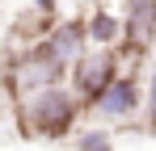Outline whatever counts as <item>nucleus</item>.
<instances>
[{
  "mask_svg": "<svg viewBox=\"0 0 156 151\" xmlns=\"http://www.w3.org/2000/svg\"><path fill=\"white\" fill-rule=\"evenodd\" d=\"M47 42H51V46L59 50L68 63H72V59H80V55H84V42H89V21H63L59 29H51V34H47Z\"/></svg>",
  "mask_w": 156,
  "mask_h": 151,
  "instance_id": "obj_6",
  "label": "nucleus"
},
{
  "mask_svg": "<svg viewBox=\"0 0 156 151\" xmlns=\"http://www.w3.org/2000/svg\"><path fill=\"white\" fill-rule=\"evenodd\" d=\"M93 109H97L101 118H131V113L139 109V88H135V80H131V76H122V80L114 76L110 88L93 101Z\"/></svg>",
  "mask_w": 156,
  "mask_h": 151,
  "instance_id": "obj_5",
  "label": "nucleus"
},
{
  "mask_svg": "<svg viewBox=\"0 0 156 151\" xmlns=\"http://www.w3.org/2000/svg\"><path fill=\"white\" fill-rule=\"evenodd\" d=\"M76 109H80V92H68V88H38L26 105V126L38 134V139H59L68 134L72 122H76Z\"/></svg>",
  "mask_w": 156,
  "mask_h": 151,
  "instance_id": "obj_1",
  "label": "nucleus"
},
{
  "mask_svg": "<svg viewBox=\"0 0 156 151\" xmlns=\"http://www.w3.org/2000/svg\"><path fill=\"white\" fill-rule=\"evenodd\" d=\"M55 4H59V0H34V8H38V13H55Z\"/></svg>",
  "mask_w": 156,
  "mask_h": 151,
  "instance_id": "obj_10",
  "label": "nucleus"
},
{
  "mask_svg": "<svg viewBox=\"0 0 156 151\" xmlns=\"http://www.w3.org/2000/svg\"><path fill=\"white\" fill-rule=\"evenodd\" d=\"M118 76V55L110 46H97V50H84L80 59H72V84H76L80 101H93L110 88V80Z\"/></svg>",
  "mask_w": 156,
  "mask_h": 151,
  "instance_id": "obj_3",
  "label": "nucleus"
},
{
  "mask_svg": "<svg viewBox=\"0 0 156 151\" xmlns=\"http://www.w3.org/2000/svg\"><path fill=\"white\" fill-rule=\"evenodd\" d=\"M89 38H93L97 46H110V42L118 38V17H110V13H93V17H89Z\"/></svg>",
  "mask_w": 156,
  "mask_h": 151,
  "instance_id": "obj_7",
  "label": "nucleus"
},
{
  "mask_svg": "<svg viewBox=\"0 0 156 151\" xmlns=\"http://www.w3.org/2000/svg\"><path fill=\"white\" fill-rule=\"evenodd\" d=\"M63 67H68V59H63V55H59V50L42 38L34 50H26V55L13 63V72H9V88H13L17 97H34L38 88L59 84Z\"/></svg>",
  "mask_w": 156,
  "mask_h": 151,
  "instance_id": "obj_2",
  "label": "nucleus"
},
{
  "mask_svg": "<svg viewBox=\"0 0 156 151\" xmlns=\"http://www.w3.org/2000/svg\"><path fill=\"white\" fill-rule=\"evenodd\" d=\"M76 147L80 151H114V147H110V134H101V130H84Z\"/></svg>",
  "mask_w": 156,
  "mask_h": 151,
  "instance_id": "obj_8",
  "label": "nucleus"
},
{
  "mask_svg": "<svg viewBox=\"0 0 156 151\" xmlns=\"http://www.w3.org/2000/svg\"><path fill=\"white\" fill-rule=\"evenodd\" d=\"M148 126L156 130V67H152V92H148Z\"/></svg>",
  "mask_w": 156,
  "mask_h": 151,
  "instance_id": "obj_9",
  "label": "nucleus"
},
{
  "mask_svg": "<svg viewBox=\"0 0 156 151\" xmlns=\"http://www.w3.org/2000/svg\"><path fill=\"white\" fill-rule=\"evenodd\" d=\"M127 38V50L131 55H144V50L156 42V0H131L127 8V29H122Z\"/></svg>",
  "mask_w": 156,
  "mask_h": 151,
  "instance_id": "obj_4",
  "label": "nucleus"
}]
</instances>
